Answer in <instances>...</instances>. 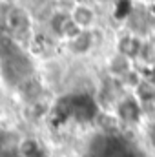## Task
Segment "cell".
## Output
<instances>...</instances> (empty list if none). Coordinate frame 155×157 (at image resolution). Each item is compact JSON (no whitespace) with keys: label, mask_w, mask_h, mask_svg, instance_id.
<instances>
[{"label":"cell","mask_w":155,"mask_h":157,"mask_svg":"<svg viewBox=\"0 0 155 157\" xmlns=\"http://www.w3.org/2000/svg\"><path fill=\"white\" fill-rule=\"evenodd\" d=\"M2 71H4V78L7 82H11L15 86H20L24 80H28L33 75V64L24 53L15 51L9 57H4Z\"/></svg>","instance_id":"6da1fadb"},{"label":"cell","mask_w":155,"mask_h":157,"mask_svg":"<svg viewBox=\"0 0 155 157\" xmlns=\"http://www.w3.org/2000/svg\"><path fill=\"white\" fill-rule=\"evenodd\" d=\"M141 102L135 97H124L117 106V117L124 124H137L141 121Z\"/></svg>","instance_id":"7a4b0ae2"},{"label":"cell","mask_w":155,"mask_h":157,"mask_svg":"<svg viewBox=\"0 0 155 157\" xmlns=\"http://www.w3.org/2000/svg\"><path fill=\"white\" fill-rule=\"evenodd\" d=\"M4 22H6V28L13 33H24L29 28V18H28L26 11L20 9V7L7 9L6 17H4Z\"/></svg>","instance_id":"3957f363"},{"label":"cell","mask_w":155,"mask_h":157,"mask_svg":"<svg viewBox=\"0 0 155 157\" xmlns=\"http://www.w3.org/2000/svg\"><path fill=\"white\" fill-rule=\"evenodd\" d=\"M93 18H95L93 9H91V7H88V6H84V4L77 6V7L73 9V13H71V20L77 24L80 29L89 28V26H91V22H93Z\"/></svg>","instance_id":"277c9868"},{"label":"cell","mask_w":155,"mask_h":157,"mask_svg":"<svg viewBox=\"0 0 155 157\" xmlns=\"http://www.w3.org/2000/svg\"><path fill=\"white\" fill-rule=\"evenodd\" d=\"M119 53L128 57V59H133L141 53V40L133 35H126L122 37L119 42Z\"/></svg>","instance_id":"5b68a950"},{"label":"cell","mask_w":155,"mask_h":157,"mask_svg":"<svg viewBox=\"0 0 155 157\" xmlns=\"http://www.w3.org/2000/svg\"><path fill=\"white\" fill-rule=\"evenodd\" d=\"M18 155L20 157H42L44 152L39 146V143L35 139H24L18 144Z\"/></svg>","instance_id":"8992f818"},{"label":"cell","mask_w":155,"mask_h":157,"mask_svg":"<svg viewBox=\"0 0 155 157\" xmlns=\"http://www.w3.org/2000/svg\"><path fill=\"white\" fill-rule=\"evenodd\" d=\"M137 101L139 102H153L155 101V84L148 80H141L137 84Z\"/></svg>","instance_id":"52a82bcc"},{"label":"cell","mask_w":155,"mask_h":157,"mask_svg":"<svg viewBox=\"0 0 155 157\" xmlns=\"http://www.w3.org/2000/svg\"><path fill=\"white\" fill-rule=\"evenodd\" d=\"M18 88H20V93H22L26 99H29V101H37V97H39V93H40L39 80L33 78V77H29L28 80H24Z\"/></svg>","instance_id":"ba28073f"},{"label":"cell","mask_w":155,"mask_h":157,"mask_svg":"<svg viewBox=\"0 0 155 157\" xmlns=\"http://www.w3.org/2000/svg\"><path fill=\"white\" fill-rule=\"evenodd\" d=\"M91 46H93V37H91V33H88V31H80L75 39H71V48H73L75 51H78V53L88 51Z\"/></svg>","instance_id":"9c48e42d"},{"label":"cell","mask_w":155,"mask_h":157,"mask_svg":"<svg viewBox=\"0 0 155 157\" xmlns=\"http://www.w3.org/2000/svg\"><path fill=\"white\" fill-rule=\"evenodd\" d=\"M110 70H112L115 75H124V73L128 71V57H124V55H120V53H119L115 59L112 60Z\"/></svg>","instance_id":"30bf717a"},{"label":"cell","mask_w":155,"mask_h":157,"mask_svg":"<svg viewBox=\"0 0 155 157\" xmlns=\"http://www.w3.org/2000/svg\"><path fill=\"white\" fill-rule=\"evenodd\" d=\"M131 2L130 0H119L115 4V17L119 20H122V18H130V15H131Z\"/></svg>","instance_id":"8fae6325"},{"label":"cell","mask_w":155,"mask_h":157,"mask_svg":"<svg viewBox=\"0 0 155 157\" xmlns=\"http://www.w3.org/2000/svg\"><path fill=\"white\" fill-rule=\"evenodd\" d=\"M146 133H148L146 137H148V143H150V146L155 150V119L150 122V126H148V132H146Z\"/></svg>","instance_id":"7c38bea8"}]
</instances>
